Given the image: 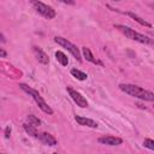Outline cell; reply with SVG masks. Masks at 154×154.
I'll list each match as a JSON object with an SVG mask.
<instances>
[{
    "mask_svg": "<svg viewBox=\"0 0 154 154\" xmlns=\"http://www.w3.org/2000/svg\"><path fill=\"white\" fill-rule=\"evenodd\" d=\"M82 52H83L84 58H85L88 61H90V63H93V64H101L99 60H96V59L94 58V55L91 54V52H90V49H89L88 47H82Z\"/></svg>",
    "mask_w": 154,
    "mask_h": 154,
    "instance_id": "11",
    "label": "cell"
},
{
    "mask_svg": "<svg viewBox=\"0 0 154 154\" xmlns=\"http://www.w3.org/2000/svg\"><path fill=\"white\" fill-rule=\"evenodd\" d=\"M19 87H20L22 90H24L25 93H28V94H30V95L32 96V99L36 101V103L38 105V107H40L45 113H47V114H53V109H52V108L48 106V103L42 99V96L38 94L37 90L32 89L31 87H29V85H26V84H24V83H19Z\"/></svg>",
    "mask_w": 154,
    "mask_h": 154,
    "instance_id": "2",
    "label": "cell"
},
{
    "mask_svg": "<svg viewBox=\"0 0 154 154\" xmlns=\"http://www.w3.org/2000/svg\"><path fill=\"white\" fill-rule=\"evenodd\" d=\"M0 42H2V43H5V42H6V38H5V36H4L1 32H0Z\"/></svg>",
    "mask_w": 154,
    "mask_h": 154,
    "instance_id": "20",
    "label": "cell"
},
{
    "mask_svg": "<svg viewBox=\"0 0 154 154\" xmlns=\"http://www.w3.org/2000/svg\"><path fill=\"white\" fill-rule=\"evenodd\" d=\"M55 58H57V60H58L63 66H66V65L69 64V58H67L63 52H60V51H57V52H55Z\"/></svg>",
    "mask_w": 154,
    "mask_h": 154,
    "instance_id": "12",
    "label": "cell"
},
{
    "mask_svg": "<svg viewBox=\"0 0 154 154\" xmlns=\"http://www.w3.org/2000/svg\"><path fill=\"white\" fill-rule=\"evenodd\" d=\"M23 128H24V130H25L30 136H32V137H35V138L38 137V134H37L35 126H32V125H30V124H23Z\"/></svg>",
    "mask_w": 154,
    "mask_h": 154,
    "instance_id": "13",
    "label": "cell"
},
{
    "mask_svg": "<svg viewBox=\"0 0 154 154\" xmlns=\"http://www.w3.org/2000/svg\"><path fill=\"white\" fill-rule=\"evenodd\" d=\"M54 41L58 43V45H60L61 47H64V48H66L79 63L82 61V58H81V52H79V49L77 48V46H75L73 43H71L67 38H64V37H60V36H55L54 37Z\"/></svg>",
    "mask_w": 154,
    "mask_h": 154,
    "instance_id": "4",
    "label": "cell"
},
{
    "mask_svg": "<svg viewBox=\"0 0 154 154\" xmlns=\"http://www.w3.org/2000/svg\"><path fill=\"white\" fill-rule=\"evenodd\" d=\"M53 154H58V153H53Z\"/></svg>",
    "mask_w": 154,
    "mask_h": 154,
    "instance_id": "21",
    "label": "cell"
},
{
    "mask_svg": "<svg viewBox=\"0 0 154 154\" xmlns=\"http://www.w3.org/2000/svg\"><path fill=\"white\" fill-rule=\"evenodd\" d=\"M34 53H35V55H36V59L41 63V64H45V65H47L48 63H49V59H48V55L40 48V47H34Z\"/></svg>",
    "mask_w": 154,
    "mask_h": 154,
    "instance_id": "9",
    "label": "cell"
},
{
    "mask_svg": "<svg viewBox=\"0 0 154 154\" xmlns=\"http://www.w3.org/2000/svg\"><path fill=\"white\" fill-rule=\"evenodd\" d=\"M67 93L70 94L71 99L77 103V106H79V107H82V108L88 107V101H87V99H85L81 93H78L77 90H75V89H72V88H70V87H67Z\"/></svg>",
    "mask_w": 154,
    "mask_h": 154,
    "instance_id": "6",
    "label": "cell"
},
{
    "mask_svg": "<svg viewBox=\"0 0 154 154\" xmlns=\"http://www.w3.org/2000/svg\"><path fill=\"white\" fill-rule=\"evenodd\" d=\"M119 88L120 90H123L124 93L131 95V96H135L137 99H141V100H144V101H154V94L149 90H146L138 85H135V84H119Z\"/></svg>",
    "mask_w": 154,
    "mask_h": 154,
    "instance_id": "1",
    "label": "cell"
},
{
    "mask_svg": "<svg viewBox=\"0 0 154 154\" xmlns=\"http://www.w3.org/2000/svg\"><path fill=\"white\" fill-rule=\"evenodd\" d=\"M128 14H129V16H130V17H131L132 19H135V20H136L137 23H140L141 25H146V26H149V28L152 26V24H149V23H148V22H146L144 19H142V18H140V17H138L137 14H135V13H132V12H129Z\"/></svg>",
    "mask_w": 154,
    "mask_h": 154,
    "instance_id": "15",
    "label": "cell"
},
{
    "mask_svg": "<svg viewBox=\"0 0 154 154\" xmlns=\"http://www.w3.org/2000/svg\"><path fill=\"white\" fill-rule=\"evenodd\" d=\"M0 57H1V58H6V57H7L6 51H4L2 48H0Z\"/></svg>",
    "mask_w": 154,
    "mask_h": 154,
    "instance_id": "19",
    "label": "cell"
},
{
    "mask_svg": "<svg viewBox=\"0 0 154 154\" xmlns=\"http://www.w3.org/2000/svg\"><path fill=\"white\" fill-rule=\"evenodd\" d=\"M71 75L75 77V78H77V79H79V81H84V79H87V73H84V72H82V71H79V70H77V69H72L71 70Z\"/></svg>",
    "mask_w": 154,
    "mask_h": 154,
    "instance_id": "14",
    "label": "cell"
},
{
    "mask_svg": "<svg viewBox=\"0 0 154 154\" xmlns=\"http://www.w3.org/2000/svg\"><path fill=\"white\" fill-rule=\"evenodd\" d=\"M42 143L45 144H48V146H55L57 144V140L51 135V134H47V132H42V134H38V137H37Z\"/></svg>",
    "mask_w": 154,
    "mask_h": 154,
    "instance_id": "10",
    "label": "cell"
},
{
    "mask_svg": "<svg viewBox=\"0 0 154 154\" xmlns=\"http://www.w3.org/2000/svg\"><path fill=\"white\" fill-rule=\"evenodd\" d=\"M116 28H117L118 30H120L126 37H129V38H131V40H134V41H137V42H140V43H152V42H153L152 38H149L148 36L142 35V34L135 31L134 29H131V28H129V26H125V25H116Z\"/></svg>",
    "mask_w": 154,
    "mask_h": 154,
    "instance_id": "3",
    "label": "cell"
},
{
    "mask_svg": "<svg viewBox=\"0 0 154 154\" xmlns=\"http://www.w3.org/2000/svg\"><path fill=\"white\" fill-rule=\"evenodd\" d=\"M143 144H144V147L149 148L150 150H153V149H154V141H153L152 138H146V140H144V142H143Z\"/></svg>",
    "mask_w": 154,
    "mask_h": 154,
    "instance_id": "17",
    "label": "cell"
},
{
    "mask_svg": "<svg viewBox=\"0 0 154 154\" xmlns=\"http://www.w3.org/2000/svg\"><path fill=\"white\" fill-rule=\"evenodd\" d=\"M28 120H29V124L32 125V126L41 125V120H40L36 116H34V114H29V116H28Z\"/></svg>",
    "mask_w": 154,
    "mask_h": 154,
    "instance_id": "16",
    "label": "cell"
},
{
    "mask_svg": "<svg viewBox=\"0 0 154 154\" xmlns=\"http://www.w3.org/2000/svg\"><path fill=\"white\" fill-rule=\"evenodd\" d=\"M10 134H11V128H10V126H7V128H6V130H5V137H6V138H8V137H10Z\"/></svg>",
    "mask_w": 154,
    "mask_h": 154,
    "instance_id": "18",
    "label": "cell"
},
{
    "mask_svg": "<svg viewBox=\"0 0 154 154\" xmlns=\"http://www.w3.org/2000/svg\"><path fill=\"white\" fill-rule=\"evenodd\" d=\"M97 141L101 144H107V146H118V144H122L123 142L122 138L116 136H102V137H99Z\"/></svg>",
    "mask_w": 154,
    "mask_h": 154,
    "instance_id": "7",
    "label": "cell"
},
{
    "mask_svg": "<svg viewBox=\"0 0 154 154\" xmlns=\"http://www.w3.org/2000/svg\"><path fill=\"white\" fill-rule=\"evenodd\" d=\"M76 122L79 124V125H83V126H88V128H93V129H96L97 128V123L93 119H89V118H85V117H79V116H76L75 117Z\"/></svg>",
    "mask_w": 154,
    "mask_h": 154,
    "instance_id": "8",
    "label": "cell"
},
{
    "mask_svg": "<svg viewBox=\"0 0 154 154\" xmlns=\"http://www.w3.org/2000/svg\"><path fill=\"white\" fill-rule=\"evenodd\" d=\"M31 4L34 5L35 10H36L40 14H42L45 18L52 19V18L55 17V11H54L51 6H48V5H46V4L41 2V1H31Z\"/></svg>",
    "mask_w": 154,
    "mask_h": 154,
    "instance_id": "5",
    "label": "cell"
}]
</instances>
